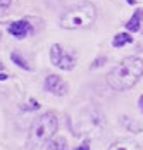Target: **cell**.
<instances>
[{
  "label": "cell",
  "instance_id": "6da1fadb",
  "mask_svg": "<svg viewBox=\"0 0 143 150\" xmlns=\"http://www.w3.org/2000/svg\"><path fill=\"white\" fill-rule=\"evenodd\" d=\"M143 76V59L126 57L122 59L107 76V83L112 90L126 91L131 90Z\"/></svg>",
  "mask_w": 143,
  "mask_h": 150
},
{
  "label": "cell",
  "instance_id": "7a4b0ae2",
  "mask_svg": "<svg viewBox=\"0 0 143 150\" xmlns=\"http://www.w3.org/2000/svg\"><path fill=\"white\" fill-rule=\"evenodd\" d=\"M59 129V119L54 112H43L40 117L31 122L26 138V149L40 150L43 145H47Z\"/></svg>",
  "mask_w": 143,
  "mask_h": 150
},
{
  "label": "cell",
  "instance_id": "3957f363",
  "mask_svg": "<svg viewBox=\"0 0 143 150\" xmlns=\"http://www.w3.org/2000/svg\"><path fill=\"white\" fill-rule=\"evenodd\" d=\"M97 19V7L95 4L88 2V0H83L79 4H74L71 7H67L62 16H60V28L62 30H83V28H88L95 23Z\"/></svg>",
  "mask_w": 143,
  "mask_h": 150
},
{
  "label": "cell",
  "instance_id": "277c9868",
  "mask_svg": "<svg viewBox=\"0 0 143 150\" xmlns=\"http://www.w3.org/2000/svg\"><path fill=\"white\" fill-rule=\"evenodd\" d=\"M50 60H52V64L59 67V69H62V71H71L72 67H74V57L69 55L62 45H59V43H54V45L50 47Z\"/></svg>",
  "mask_w": 143,
  "mask_h": 150
},
{
  "label": "cell",
  "instance_id": "5b68a950",
  "mask_svg": "<svg viewBox=\"0 0 143 150\" xmlns=\"http://www.w3.org/2000/svg\"><path fill=\"white\" fill-rule=\"evenodd\" d=\"M43 88H45V91H48V93H52V95H57V97L67 95V90H69L67 83L57 74H48L47 76V78H45V83H43Z\"/></svg>",
  "mask_w": 143,
  "mask_h": 150
},
{
  "label": "cell",
  "instance_id": "8992f818",
  "mask_svg": "<svg viewBox=\"0 0 143 150\" xmlns=\"http://www.w3.org/2000/svg\"><path fill=\"white\" fill-rule=\"evenodd\" d=\"M7 31L14 36L16 40H24L28 35L33 33V26L28 19H19V21H14L7 26Z\"/></svg>",
  "mask_w": 143,
  "mask_h": 150
},
{
  "label": "cell",
  "instance_id": "52a82bcc",
  "mask_svg": "<svg viewBox=\"0 0 143 150\" xmlns=\"http://www.w3.org/2000/svg\"><path fill=\"white\" fill-rule=\"evenodd\" d=\"M142 19H143V9H136L133 16L129 17V21L126 23V30L131 31V33H138L140 28H142Z\"/></svg>",
  "mask_w": 143,
  "mask_h": 150
},
{
  "label": "cell",
  "instance_id": "ba28073f",
  "mask_svg": "<svg viewBox=\"0 0 143 150\" xmlns=\"http://www.w3.org/2000/svg\"><path fill=\"white\" fill-rule=\"evenodd\" d=\"M109 150H140L138 147V143L135 142V140H131V138H124V140H117L114 142Z\"/></svg>",
  "mask_w": 143,
  "mask_h": 150
},
{
  "label": "cell",
  "instance_id": "9c48e42d",
  "mask_svg": "<svg viewBox=\"0 0 143 150\" xmlns=\"http://www.w3.org/2000/svg\"><path fill=\"white\" fill-rule=\"evenodd\" d=\"M129 43H133V36L128 35V33H117L112 38V47L114 48H122V47L129 45Z\"/></svg>",
  "mask_w": 143,
  "mask_h": 150
},
{
  "label": "cell",
  "instance_id": "30bf717a",
  "mask_svg": "<svg viewBox=\"0 0 143 150\" xmlns=\"http://www.w3.org/2000/svg\"><path fill=\"white\" fill-rule=\"evenodd\" d=\"M47 150H67V142H66V138H62V136L52 138V140L47 143Z\"/></svg>",
  "mask_w": 143,
  "mask_h": 150
},
{
  "label": "cell",
  "instance_id": "8fae6325",
  "mask_svg": "<svg viewBox=\"0 0 143 150\" xmlns=\"http://www.w3.org/2000/svg\"><path fill=\"white\" fill-rule=\"evenodd\" d=\"M11 59H12V62H16L19 67H23V69H26V71H31V66L24 60V57H23L19 52H12V54H11Z\"/></svg>",
  "mask_w": 143,
  "mask_h": 150
},
{
  "label": "cell",
  "instance_id": "7c38bea8",
  "mask_svg": "<svg viewBox=\"0 0 143 150\" xmlns=\"http://www.w3.org/2000/svg\"><path fill=\"white\" fill-rule=\"evenodd\" d=\"M21 109H23V110H38V109H40V104H38L36 98H29L26 104L21 105Z\"/></svg>",
  "mask_w": 143,
  "mask_h": 150
},
{
  "label": "cell",
  "instance_id": "4fadbf2b",
  "mask_svg": "<svg viewBox=\"0 0 143 150\" xmlns=\"http://www.w3.org/2000/svg\"><path fill=\"white\" fill-rule=\"evenodd\" d=\"M12 2H14V0H0V14L7 12V11H9V7L12 5Z\"/></svg>",
  "mask_w": 143,
  "mask_h": 150
},
{
  "label": "cell",
  "instance_id": "5bb4252c",
  "mask_svg": "<svg viewBox=\"0 0 143 150\" xmlns=\"http://www.w3.org/2000/svg\"><path fill=\"white\" fill-rule=\"evenodd\" d=\"M105 64V57H100V59H97L93 64H91V69H95V67H100V66H103Z\"/></svg>",
  "mask_w": 143,
  "mask_h": 150
},
{
  "label": "cell",
  "instance_id": "9a60e30c",
  "mask_svg": "<svg viewBox=\"0 0 143 150\" xmlns=\"http://www.w3.org/2000/svg\"><path fill=\"white\" fill-rule=\"evenodd\" d=\"M74 150H90V142H88V140H85L79 147H76Z\"/></svg>",
  "mask_w": 143,
  "mask_h": 150
},
{
  "label": "cell",
  "instance_id": "2e32d148",
  "mask_svg": "<svg viewBox=\"0 0 143 150\" xmlns=\"http://www.w3.org/2000/svg\"><path fill=\"white\" fill-rule=\"evenodd\" d=\"M138 107H140V110L143 112V95L140 97V98H138Z\"/></svg>",
  "mask_w": 143,
  "mask_h": 150
},
{
  "label": "cell",
  "instance_id": "e0dca14e",
  "mask_svg": "<svg viewBox=\"0 0 143 150\" xmlns=\"http://www.w3.org/2000/svg\"><path fill=\"white\" fill-rule=\"evenodd\" d=\"M7 78H9V74H7V73H0V81H5Z\"/></svg>",
  "mask_w": 143,
  "mask_h": 150
},
{
  "label": "cell",
  "instance_id": "ac0fdd59",
  "mask_svg": "<svg viewBox=\"0 0 143 150\" xmlns=\"http://www.w3.org/2000/svg\"><path fill=\"white\" fill-rule=\"evenodd\" d=\"M124 2H128L129 5H135V4H136V0H124Z\"/></svg>",
  "mask_w": 143,
  "mask_h": 150
},
{
  "label": "cell",
  "instance_id": "d6986e66",
  "mask_svg": "<svg viewBox=\"0 0 143 150\" xmlns=\"http://www.w3.org/2000/svg\"><path fill=\"white\" fill-rule=\"evenodd\" d=\"M0 73H4V64L0 62Z\"/></svg>",
  "mask_w": 143,
  "mask_h": 150
},
{
  "label": "cell",
  "instance_id": "ffe728a7",
  "mask_svg": "<svg viewBox=\"0 0 143 150\" xmlns=\"http://www.w3.org/2000/svg\"><path fill=\"white\" fill-rule=\"evenodd\" d=\"M0 40H2V33H0Z\"/></svg>",
  "mask_w": 143,
  "mask_h": 150
}]
</instances>
